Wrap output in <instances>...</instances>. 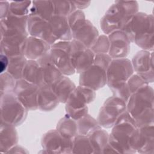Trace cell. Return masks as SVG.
I'll return each mask as SVG.
<instances>
[{"label":"cell","mask_w":154,"mask_h":154,"mask_svg":"<svg viewBox=\"0 0 154 154\" xmlns=\"http://www.w3.org/2000/svg\"><path fill=\"white\" fill-rule=\"evenodd\" d=\"M139 141V128L133 117L125 110L112 127L108 144L115 153H134L137 151Z\"/></svg>","instance_id":"cell-1"},{"label":"cell","mask_w":154,"mask_h":154,"mask_svg":"<svg viewBox=\"0 0 154 154\" xmlns=\"http://www.w3.org/2000/svg\"><path fill=\"white\" fill-rule=\"evenodd\" d=\"M153 96V89L148 84L132 94L126 103V110L138 128L154 125Z\"/></svg>","instance_id":"cell-2"},{"label":"cell","mask_w":154,"mask_h":154,"mask_svg":"<svg viewBox=\"0 0 154 154\" xmlns=\"http://www.w3.org/2000/svg\"><path fill=\"white\" fill-rule=\"evenodd\" d=\"M154 18L153 14L136 13L122 29L130 42L142 50L153 51Z\"/></svg>","instance_id":"cell-3"},{"label":"cell","mask_w":154,"mask_h":154,"mask_svg":"<svg viewBox=\"0 0 154 154\" xmlns=\"http://www.w3.org/2000/svg\"><path fill=\"white\" fill-rule=\"evenodd\" d=\"M137 1H117L112 4L100 20V26L105 35L122 30L138 12Z\"/></svg>","instance_id":"cell-4"},{"label":"cell","mask_w":154,"mask_h":154,"mask_svg":"<svg viewBox=\"0 0 154 154\" xmlns=\"http://www.w3.org/2000/svg\"><path fill=\"white\" fill-rule=\"evenodd\" d=\"M96 96L94 90L79 85L65 103L66 114L75 120L79 119L88 114L87 105L93 102Z\"/></svg>","instance_id":"cell-5"},{"label":"cell","mask_w":154,"mask_h":154,"mask_svg":"<svg viewBox=\"0 0 154 154\" xmlns=\"http://www.w3.org/2000/svg\"><path fill=\"white\" fill-rule=\"evenodd\" d=\"M1 122L18 126L26 120L28 110L13 92L1 95Z\"/></svg>","instance_id":"cell-6"},{"label":"cell","mask_w":154,"mask_h":154,"mask_svg":"<svg viewBox=\"0 0 154 154\" xmlns=\"http://www.w3.org/2000/svg\"><path fill=\"white\" fill-rule=\"evenodd\" d=\"M126 110V103L120 98L112 96L107 98L100 109L97 120L103 128H111L120 114Z\"/></svg>","instance_id":"cell-7"},{"label":"cell","mask_w":154,"mask_h":154,"mask_svg":"<svg viewBox=\"0 0 154 154\" xmlns=\"http://www.w3.org/2000/svg\"><path fill=\"white\" fill-rule=\"evenodd\" d=\"M28 31L18 29H7L1 31V54L8 57L22 55V47L26 38Z\"/></svg>","instance_id":"cell-8"},{"label":"cell","mask_w":154,"mask_h":154,"mask_svg":"<svg viewBox=\"0 0 154 154\" xmlns=\"http://www.w3.org/2000/svg\"><path fill=\"white\" fill-rule=\"evenodd\" d=\"M106 85L111 89L123 84L134 74L131 61L127 58L112 59L106 71Z\"/></svg>","instance_id":"cell-9"},{"label":"cell","mask_w":154,"mask_h":154,"mask_svg":"<svg viewBox=\"0 0 154 154\" xmlns=\"http://www.w3.org/2000/svg\"><path fill=\"white\" fill-rule=\"evenodd\" d=\"M70 41H58L51 46L49 52L51 61L66 76L75 73L70 57Z\"/></svg>","instance_id":"cell-10"},{"label":"cell","mask_w":154,"mask_h":154,"mask_svg":"<svg viewBox=\"0 0 154 154\" xmlns=\"http://www.w3.org/2000/svg\"><path fill=\"white\" fill-rule=\"evenodd\" d=\"M41 144L46 153H73V139L63 137L56 129L49 130L43 134Z\"/></svg>","instance_id":"cell-11"},{"label":"cell","mask_w":154,"mask_h":154,"mask_svg":"<svg viewBox=\"0 0 154 154\" xmlns=\"http://www.w3.org/2000/svg\"><path fill=\"white\" fill-rule=\"evenodd\" d=\"M94 54L79 41L70 40V57L75 73H81L94 63Z\"/></svg>","instance_id":"cell-12"},{"label":"cell","mask_w":154,"mask_h":154,"mask_svg":"<svg viewBox=\"0 0 154 154\" xmlns=\"http://www.w3.org/2000/svg\"><path fill=\"white\" fill-rule=\"evenodd\" d=\"M39 87L22 78L16 81L13 93L28 111L38 109L37 97Z\"/></svg>","instance_id":"cell-13"},{"label":"cell","mask_w":154,"mask_h":154,"mask_svg":"<svg viewBox=\"0 0 154 154\" xmlns=\"http://www.w3.org/2000/svg\"><path fill=\"white\" fill-rule=\"evenodd\" d=\"M131 63L134 72L148 84L154 81L153 51L141 50L133 57Z\"/></svg>","instance_id":"cell-14"},{"label":"cell","mask_w":154,"mask_h":154,"mask_svg":"<svg viewBox=\"0 0 154 154\" xmlns=\"http://www.w3.org/2000/svg\"><path fill=\"white\" fill-rule=\"evenodd\" d=\"M71 29L72 39L80 42L88 48L92 47L99 35L97 29L86 19L77 22Z\"/></svg>","instance_id":"cell-15"},{"label":"cell","mask_w":154,"mask_h":154,"mask_svg":"<svg viewBox=\"0 0 154 154\" xmlns=\"http://www.w3.org/2000/svg\"><path fill=\"white\" fill-rule=\"evenodd\" d=\"M106 82V70L94 64L79 73V85L88 87L95 91L103 87Z\"/></svg>","instance_id":"cell-16"},{"label":"cell","mask_w":154,"mask_h":154,"mask_svg":"<svg viewBox=\"0 0 154 154\" xmlns=\"http://www.w3.org/2000/svg\"><path fill=\"white\" fill-rule=\"evenodd\" d=\"M109 41L108 54L112 59L126 58L131 51V42L123 30H117L107 35Z\"/></svg>","instance_id":"cell-17"},{"label":"cell","mask_w":154,"mask_h":154,"mask_svg":"<svg viewBox=\"0 0 154 154\" xmlns=\"http://www.w3.org/2000/svg\"><path fill=\"white\" fill-rule=\"evenodd\" d=\"M28 32L29 35L41 38L51 46L57 42L54 35L49 21L38 16L29 15L28 20Z\"/></svg>","instance_id":"cell-18"},{"label":"cell","mask_w":154,"mask_h":154,"mask_svg":"<svg viewBox=\"0 0 154 154\" xmlns=\"http://www.w3.org/2000/svg\"><path fill=\"white\" fill-rule=\"evenodd\" d=\"M51 46L46 41L33 36H28L22 47V54L28 60H37L47 54Z\"/></svg>","instance_id":"cell-19"},{"label":"cell","mask_w":154,"mask_h":154,"mask_svg":"<svg viewBox=\"0 0 154 154\" xmlns=\"http://www.w3.org/2000/svg\"><path fill=\"white\" fill-rule=\"evenodd\" d=\"M52 32L58 41H70L72 40V29L67 17L54 15L49 20Z\"/></svg>","instance_id":"cell-20"},{"label":"cell","mask_w":154,"mask_h":154,"mask_svg":"<svg viewBox=\"0 0 154 154\" xmlns=\"http://www.w3.org/2000/svg\"><path fill=\"white\" fill-rule=\"evenodd\" d=\"M60 103L52 87L43 84L39 87L38 91V109L42 111L49 112L54 110Z\"/></svg>","instance_id":"cell-21"},{"label":"cell","mask_w":154,"mask_h":154,"mask_svg":"<svg viewBox=\"0 0 154 154\" xmlns=\"http://www.w3.org/2000/svg\"><path fill=\"white\" fill-rule=\"evenodd\" d=\"M18 134L16 126L10 123L1 122L0 151L7 153L13 146L17 144Z\"/></svg>","instance_id":"cell-22"},{"label":"cell","mask_w":154,"mask_h":154,"mask_svg":"<svg viewBox=\"0 0 154 154\" xmlns=\"http://www.w3.org/2000/svg\"><path fill=\"white\" fill-rule=\"evenodd\" d=\"M49 52L37 60V61L42 68L45 83L51 86L64 75L51 61Z\"/></svg>","instance_id":"cell-23"},{"label":"cell","mask_w":154,"mask_h":154,"mask_svg":"<svg viewBox=\"0 0 154 154\" xmlns=\"http://www.w3.org/2000/svg\"><path fill=\"white\" fill-rule=\"evenodd\" d=\"M154 125L139 128L140 141L137 152L141 154L154 153Z\"/></svg>","instance_id":"cell-24"},{"label":"cell","mask_w":154,"mask_h":154,"mask_svg":"<svg viewBox=\"0 0 154 154\" xmlns=\"http://www.w3.org/2000/svg\"><path fill=\"white\" fill-rule=\"evenodd\" d=\"M60 103H65L76 86L68 77L63 75L58 81L51 85Z\"/></svg>","instance_id":"cell-25"},{"label":"cell","mask_w":154,"mask_h":154,"mask_svg":"<svg viewBox=\"0 0 154 154\" xmlns=\"http://www.w3.org/2000/svg\"><path fill=\"white\" fill-rule=\"evenodd\" d=\"M22 78L38 87L45 84L42 68L37 60H28L23 72Z\"/></svg>","instance_id":"cell-26"},{"label":"cell","mask_w":154,"mask_h":154,"mask_svg":"<svg viewBox=\"0 0 154 154\" xmlns=\"http://www.w3.org/2000/svg\"><path fill=\"white\" fill-rule=\"evenodd\" d=\"M29 15L38 16L49 21L55 15L53 1H34L30 8Z\"/></svg>","instance_id":"cell-27"},{"label":"cell","mask_w":154,"mask_h":154,"mask_svg":"<svg viewBox=\"0 0 154 154\" xmlns=\"http://www.w3.org/2000/svg\"><path fill=\"white\" fill-rule=\"evenodd\" d=\"M56 129L63 137L73 139L78 135L76 120L66 114L57 123Z\"/></svg>","instance_id":"cell-28"},{"label":"cell","mask_w":154,"mask_h":154,"mask_svg":"<svg viewBox=\"0 0 154 154\" xmlns=\"http://www.w3.org/2000/svg\"><path fill=\"white\" fill-rule=\"evenodd\" d=\"M78 135L88 136L93 132L102 128L97 119L88 113L76 120Z\"/></svg>","instance_id":"cell-29"},{"label":"cell","mask_w":154,"mask_h":154,"mask_svg":"<svg viewBox=\"0 0 154 154\" xmlns=\"http://www.w3.org/2000/svg\"><path fill=\"white\" fill-rule=\"evenodd\" d=\"M27 61L28 59L23 55L9 57L8 66L6 72L10 73L16 81L22 79Z\"/></svg>","instance_id":"cell-30"},{"label":"cell","mask_w":154,"mask_h":154,"mask_svg":"<svg viewBox=\"0 0 154 154\" xmlns=\"http://www.w3.org/2000/svg\"><path fill=\"white\" fill-rule=\"evenodd\" d=\"M87 137L94 149V153H102L103 149L108 143L109 134L108 132L100 128L94 131Z\"/></svg>","instance_id":"cell-31"},{"label":"cell","mask_w":154,"mask_h":154,"mask_svg":"<svg viewBox=\"0 0 154 154\" xmlns=\"http://www.w3.org/2000/svg\"><path fill=\"white\" fill-rule=\"evenodd\" d=\"M73 153H94L87 136L77 135L73 138Z\"/></svg>","instance_id":"cell-32"},{"label":"cell","mask_w":154,"mask_h":154,"mask_svg":"<svg viewBox=\"0 0 154 154\" xmlns=\"http://www.w3.org/2000/svg\"><path fill=\"white\" fill-rule=\"evenodd\" d=\"M53 4L55 15L68 17L72 12L76 10L73 1H53Z\"/></svg>","instance_id":"cell-33"},{"label":"cell","mask_w":154,"mask_h":154,"mask_svg":"<svg viewBox=\"0 0 154 154\" xmlns=\"http://www.w3.org/2000/svg\"><path fill=\"white\" fill-rule=\"evenodd\" d=\"M31 5V1H12L10 4V13L18 16H29Z\"/></svg>","instance_id":"cell-34"},{"label":"cell","mask_w":154,"mask_h":154,"mask_svg":"<svg viewBox=\"0 0 154 154\" xmlns=\"http://www.w3.org/2000/svg\"><path fill=\"white\" fill-rule=\"evenodd\" d=\"M1 95L13 92L16 80L7 72L1 73Z\"/></svg>","instance_id":"cell-35"},{"label":"cell","mask_w":154,"mask_h":154,"mask_svg":"<svg viewBox=\"0 0 154 154\" xmlns=\"http://www.w3.org/2000/svg\"><path fill=\"white\" fill-rule=\"evenodd\" d=\"M109 48V41L107 35H99L94 44L90 48L93 52L96 54H108Z\"/></svg>","instance_id":"cell-36"},{"label":"cell","mask_w":154,"mask_h":154,"mask_svg":"<svg viewBox=\"0 0 154 154\" xmlns=\"http://www.w3.org/2000/svg\"><path fill=\"white\" fill-rule=\"evenodd\" d=\"M148 84H149L143 78L136 73L132 75L126 81L127 87L131 94L140 88Z\"/></svg>","instance_id":"cell-37"},{"label":"cell","mask_w":154,"mask_h":154,"mask_svg":"<svg viewBox=\"0 0 154 154\" xmlns=\"http://www.w3.org/2000/svg\"><path fill=\"white\" fill-rule=\"evenodd\" d=\"M112 58L108 54H96L94 58V64L98 66L106 71L111 64Z\"/></svg>","instance_id":"cell-38"},{"label":"cell","mask_w":154,"mask_h":154,"mask_svg":"<svg viewBox=\"0 0 154 154\" xmlns=\"http://www.w3.org/2000/svg\"><path fill=\"white\" fill-rule=\"evenodd\" d=\"M67 19H68L70 27L72 28V26L77 22L82 19H85V17L84 13L83 12L82 10L76 9L67 17Z\"/></svg>","instance_id":"cell-39"},{"label":"cell","mask_w":154,"mask_h":154,"mask_svg":"<svg viewBox=\"0 0 154 154\" xmlns=\"http://www.w3.org/2000/svg\"><path fill=\"white\" fill-rule=\"evenodd\" d=\"M10 4L8 1H1V19L6 17L8 14L10 12Z\"/></svg>","instance_id":"cell-40"},{"label":"cell","mask_w":154,"mask_h":154,"mask_svg":"<svg viewBox=\"0 0 154 154\" xmlns=\"http://www.w3.org/2000/svg\"><path fill=\"white\" fill-rule=\"evenodd\" d=\"M9 63V57L4 54H1L0 57V69L1 73L7 71Z\"/></svg>","instance_id":"cell-41"},{"label":"cell","mask_w":154,"mask_h":154,"mask_svg":"<svg viewBox=\"0 0 154 154\" xmlns=\"http://www.w3.org/2000/svg\"><path fill=\"white\" fill-rule=\"evenodd\" d=\"M28 153V151H27V150L23 147L22 146H19L18 144H16V146H13V147H11L7 152V153Z\"/></svg>","instance_id":"cell-42"},{"label":"cell","mask_w":154,"mask_h":154,"mask_svg":"<svg viewBox=\"0 0 154 154\" xmlns=\"http://www.w3.org/2000/svg\"><path fill=\"white\" fill-rule=\"evenodd\" d=\"M73 3L75 5V7L76 8V9L78 10H82L84 8H86L87 7H88L91 2L90 1H73Z\"/></svg>","instance_id":"cell-43"}]
</instances>
